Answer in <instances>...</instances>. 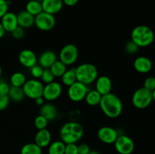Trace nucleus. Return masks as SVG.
Instances as JSON below:
<instances>
[{"mask_svg": "<svg viewBox=\"0 0 155 154\" xmlns=\"http://www.w3.org/2000/svg\"><path fill=\"white\" fill-rule=\"evenodd\" d=\"M99 106L102 113L110 119L119 117L123 112L122 101L111 92L101 96Z\"/></svg>", "mask_w": 155, "mask_h": 154, "instance_id": "f257e3e1", "label": "nucleus"}, {"mask_svg": "<svg viewBox=\"0 0 155 154\" xmlns=\"http://www.w3.org/2000/svg\"><path fill=\"white\" fill-rule=\"evenodd\" d=\"M84 128L83 125L77 122H68L63 124L59 131L61 140L65 144L77 143L83 137Z\"/></svg>", "mask_w": 155, "mask_h": 154, "instance_id": "f03ea898", "label": "nucleus"}, {"mask_svg": "<svg viewBox=\"0 0 155 154\" xmlns=\"http://www.w3.org/2000/svg\"><path fill=\"white\" fill-rule=\"evenodd\" d=\"M131 40L139 48L148 47L154 42V33L148 26L139 25L132 30Z\"/></svg>", "mask_w": 155, "mask_h": 154, "instance_id": "7ed1b4c3", "label": "nucleus"}, {"mask_svg": "<svg viewBox=\"0 0 155 154\" xmlns=\"http://www.w3.org/2000/svg\"><path fill=\"white\" fill-rule=\"evenodd\" d=\"M74 69H75L77 81L86 85L95 82L98 76V69L92 63H81Z\"/></svg>", "mask_w": 155, "mask_h": 154, "instance_id": "20e7f679", "label": "nucleus"}, {"mask_svg": "<svg viewBox=\"0 0 155 154\" xmlns=\"http://www.w3.org/2000/svg\"><path fill=\"white\" fill-rule=\"evenodd\" d=\"M155 99V91H151L144 87L135 91L132 97L133 105L139 110H144L149 107Z\"/></svg>", "mask_w": 155, "mask_h": 154, "instance_id": "39448f33", "label": "nucleus"}, {"mask_svg": "<svg viewBox=\"0 0 155 154\" xmlns=\"http://www.w3.org/2000/svg\"><path fill=\"white\" fill-rule=\"evenodd\" d=\"M43 88L44 85L42 82L36 79H31L26 81L22 89L25 97L34 100L38 97L42 96Z\"/></svg>", "mask_w": 155, "mask_h": 154, "instance_id": "423d86ee", "label": "nucleus"}, {"mask_svg": "<svg viewBox=\"0 0 155 154\" xmlns=\"http://www.w3.org/2000/svg\"><path fill=\"white\" fill-rule=\"evenodd\" d=\"M79 56L77 47L74 44H68L61 49L59 52V60L67 66L73 65L77 62Z\"/></svg>", "mask_w": 155, "mask_h": 154, "instance_id": "0eeeda50", "label": "nucleus"}, {"mask_svg": "<svg viewBox=\"0 0 155 154\" xmlns=\"http://www.w3.org/2000/svg\"><path fill=\"white\" fill-rule=\"evenodd\" d=\"M56 20L54 15L45 11H42L34 18V25L41 31H50L54 28Z\"/></svg>", "mask_w": 155, "mask_h": 154, "instance_id": "6e6552de", "label": "nucleus"}, {"mask_svg": "<svg viewBox=\"0 0 155 154\" xmlns=\"http://www.w3.org/2000/svg\"><path fill=\"white\" fill-rule=\"evenodd\" d=\"M89 90L88 85L77 81L68 87V96L74 102H80L84 100Z\"/></svg>", "mask_w": 155, "mask_h": 154, "instance_id": "1a4fd4ad", "label": "nucleus"}, {"mask_svg": "<svg viewBox=\"0 0 155 154\" xmlns=\"http://www.w3.org/2000/svg\"><path fill=\"white\" fill-rule=\"evenodd\" d=\"M114 144L115 149L119 154H131L135 149L133 139L125 134L118 135Z\"/></svg>", "mask_w": 155, "mask_h": 154, "instance_id": "9d476101", "label": "nucleus"}, {"mask_svg": "<svg viewBox=\"0 0 155 154\" xmlns=\"http://www.w3.org/2000/svg\"><path fill=\"white\" fill-rule=\"evenodd\" d=\"M62 86L58 82H52L44 85L42 97L47 101H53L57 100L61 95Z\"/></svg>", "mask_w": 155, "mask_h": 154, "instance_id": "9b49d317", "label": "nucleus"}, {"mask_svg": "<svg viewBox=\"0 0 155 154\" xmlns=\"http://www.w3.org/2000/svg\"><path fill=\"white\" fill-rule=\"evenodd\" d=\"M118 135L119 134L115 128L109 126L101 127L97 132V137L98 140L106 144H112L114 143Z\"/></svg>", "mask_w": 155, "mask_h": 154, "instance_id": "f8f14e48", "label": "nucleus"}, {"mask_svg": "<svg viewBox=\"0 0 155 154\" xmlns=\"http://www.w3.org/2000/svg\"><path fill=\"white\" fill-rule=\"evenodd\" d=\"M18 60L24 67L31 68L37 63V57L32 50L24 49L19 53Z\"/></svg>", "mask_w": 155, "mask_h": 154, "instance_id": "ddd939ff", "label": "nucleus"}, {"mask_svg": "<svg viewBox=\"0 0 155 154\" xmlns=\"http://www.w3.org/2000/svg\"><path fill=\"white\" fill-rule=\"evenodd\" d=\"M133 67L135 70L139 73H148L152 69V62L148 57L140 56L135 59L133 62Z\"/></svg>", "mask_w": 155, "mask_h": 154, "instance_id": "4468645a", "label": "nucleus"}, {"mask_svg": "<svg viewBox=\"0 0 155 154\" xmlns=\"http://www.w3.org/2000/svg\"><path fill=\"white\" fill-rule=\"evenodd\" d=\"M95 90L101 95L110 93L112 89V81L107 75L98 76L95 80Z\"/></svg>", "mask_w": 155, "mask_h": 154, "instance_id": "2eb2a0df", "label": "nucleus"}, {"mask_svg": "<svg viewBox=\"0 0 155 154\" xmlns=\"http://www.w3.org/2000/svg\"><path fill=\"white\" fill-rule=\"evenodd\" d=\"M58 60V56L54 51H45L37 58V63L43 69H49L51 65Z\"/></svg>", "mask_w": 155, "mask_h": 154, "instance_id": "dca6fc26", "label": "nucleus"}, {"mask_svg": "<svg viewBox=\"0 0 155 154\" xmlns=\"http://www.w3.org/2000/svg\"><path fill=\"white\" fill-rule=\"evenodd\" d=\"M2 26L5 32H12L16 27H18L17 14L14 12L8 11L2 18H1Z\"/></svg>", "mask_w": 155, "mask_h": 154, "instance_id": "f3484780", "label": "nucleus"}, {"mask_svg": "<svg viewBox=\"0 0 155 154\" xmlns=\"http://www.w3.org/2000/svg\"><path fill=\"white\" fill-rule=\"evenodd\" d=\"M42 11L54 15L59 13L63 8V2L62 0H43L41 2Z\"/></svg>", "mask_w": 155, "mask_h": 154, "instance_id": "a211bd4d", "label": "nucleus"}, {"mask_svg": "<svg viewBox=\"0 0 155 154\" xmlns=\"http://www.w3.org/2000/svg\"><path fill=\"white\" fill-rule=\"evenodd\" d=\"M34 141V143L42 149L48 146L51 142V134L49 130L47 128L38 130L35 135Z\"/></svg>", "mask_w": 155, "mask_h": 154, "instance_id": "6ab92c4d", "label": "nucleus"}, {"mask_svg": "<svg viewBox=\"0 0 155 154\" xmlns=\"http://www.w3.org/2000/svg\"><path fill=\"white\" fill-rule=\"evenodd\" d=\"M34 16L28 13L27 11H21L17 14L18 26L24 29L30 28L34 25Z\"/></svg>", "mask_w": 155, "mask_h": 154, "instance_id": "aec40b11", "label": "nucleus"}, {"mask_svg": "<svg viewBox=\"0 0 155 154\" xmlns=\"http://www.w3.org/2000/svg\"><path fill=\"white\" fill-rule=\"evenodd\" d=\"M39 114L44 116L49 122V121L54 120L57 117L58 110L54 104L46 103L41 106Z\"/></svg>", "mask_w": 155, "mask_h": 154, "instance_id": "412c9836", "label": "nucleus"}, {"mask_svg": "<svg viewBox=\"0 0 155 154\" xmlns=\"http://www.w3.org/2000/svg\"><path fill=\"white\" fill-rule=\"evenodd\" d=\"M101 96L102 95L98 93L95 89V90H89L86 97H85L84 100L88 105L94 107V106L99 105Z\"/></svg>", "mask_w": 155, "mask_h": 154, "instance_id": "4be33fe9", "label": "nucleus"}, {"mask_svg": "<svg viewBox=\"0 0 155 154\" xmlns=\"http://www.w3.org/2000/svg\"><path fill=\"white\" fill-rule=\"evenodd\" d=\"M8 96L9 99L15 102H21L25 98L22 88L15 87V86H11Z\"/></svg>", "mask_w": 155, "mask_h": 154, "instance_id": "5701e85b", "label": "nucleus"}, {"mask_svg": "<svg viewBox=\"0 0 155 154\" xmlns=\"http://www.w3.org/2000/svg\"><path fill=\"white\" fill-rule=\"evenodd\" d=\"M25 11L35 17L42 11V4L40 2L36 0H30L26 4Z\"/></svg>", "mask_w": 155, "mask_h": 154, "instance_id": "b1692460", "label": "nucleus"}, {"mask_svg": "<svg viewBox=\"0 0 155 154\" xmlns=\"http://www.w3.org/2000/svg\"><path fill=\"white\" fill-rule=\"evenodd\" d=\"M61 82L64 85L69 87L72 84L77 82V76H76L75 73V69L74 68H71V69H67L65 71L64 73L62 75L61 77Z\"/></svg>", "mask_w": 155, "mask_h": 154, "instance_id": "393cba45", "label": "nucleus"}, {"mask_svg": "<svg viewBox=\"0 0 155 154\" xmlns=\"http://www.w3.org/2000/svg\"><path fill=\"white\" fill-rule=\"evenodd\" d=\"M49 69L54 76V78L55 77H60L61 78L68 69H67V66L64 63H63L59 60H57L51 65Z\"/></svg>", "mask_w": 155, "mask_h": 154, "instance_id": "a878e982", "label": "nucleus"}, {"mask_svg": "<svg viewBox=\"0 0 155 154\" xmlns=\"http://www.w3.org/2000/svg\"><path fill=\"white\" fill-rule=\"evenodd\" d=\"M48 154H64L65 143L61 140H55L48 145Z\"/></svg>", "mask_w": 155, "mask_h": 154, "instance_id": "bb28decb", "label": "nucleus"}, {"mask_svg": "<svg viewBox=\"0 0 155 154\" xmlns=\"http://www.w3.org/2000/svg\"><path fill=\"white\" fill-rule=\"evenodd\" d=\"M27 81L25 75L21 72H15L10 78V82L12 86L22 88Z\"/></svg>", "mask_w": 155, "mask_h": 154, "instance_id": "cd10ccee", "label": "nucleus"}, {"mask_svg": "<svg viewBox=\"0 0 155 154\" xmlns=\"http://www.w3.org/2000/svg\"><path fill=\"white\" fill-rule=\"evenodd\" d=\"M21 154H42V149L35 143H28L21 147Z\"/></svg>", "mask_w": 155, "mask_h": 154, "instance_id": "c85d7f7f", "label": "nucleus"}, {"mask_svg": "<svg viewBox=\"0 0 155 154\" xmlns=\"http://www.w3.org/2000/svg\"><path fill=\"white\" fill-rule=\"evenodd\" d=\"M48 121L45 119L44 116L39 114V116H36L34 119V125L38 130L44 129V128H47L48 126Z\"/></svg>", "mask_w": 155, "mask_h": 154, "instance_id": "c756f323", "label": "nucleus"}, {"mask_svg": "<svg viewBox=\"0 0 155 154\" xmlns=\"http://www.w3.org/2000/svg\"><path fill=\"white\" fill-rule=\"evenodd\" d=\"M40 79L42 80V82L45 83V84H48V83L54 82V76L51 73L49 69H44Z\"/></svg>", "mask_w": 155, "mask_h": 154, "instance_id": "7c9ffc66", "label": "nucleus"}, {"mask_svg": "<svg viewBox=\"0 0 155 154\" xmlns=\"http://www.w3.org/2000/svg\"><path fill=\"white\" fill-rule=\"evenodd\" d=\"M30 69V74H31L32 76L33 77V79H39L41 78V75H42V72H43V68L41 66H39V64L36 63V65H34L33 66H32Z\"/></svg>", "mask_w": 155, "mask_h": 154, "instance_id": "2f4dec72", "label": "nucleus"}, {"mask_svg": "<svg viewBox=\"0 0 155 154\" xmlns=\"http://www.w3.org/2000/svg\"><path fill=\"white\" fill-rule=\"evenodd\" d=\"M139 47L132 40L127 42L125 45V50L128 54H136L139 51Z\"/></svg>", "mask_w": 155, "mask_h": 154, "instance_id": "473e14b6", "label": "nucleus"}, {"mask_svg": "<svg viewBox=\"0 0 155 154\" xmlns=\"http://www.w3.org/2000/svg\"><path fill=\"white\" fill-rule=\"evenodd\" d=\"M143 87L151 91H155V79L154 77L149 76L145 79Z\"/></svg>", "mask_w": 155, "mask_h": 154, "instance_id": "72a5a7b5", "label": "nucleus"}, {"mask_svg": "<svg viewBox=\"0 0 155 154\" xmlns=\"http://www.w3.org/2000/svg\"><path fill=\"white\" fill-rule=\"evenodd\" d=\"M12 33V36L14 39H21L25 35V31H24V29L22 28V27H19L18 26V27L15 29L12 32H11Z\"/></svg>", "mask_w": 155, "mask_h": 154, "instance_id": "f704fd0d", "label": "nucleus"}, {"mask_svg": "<svg viewBox=\"0 0 155 154\" xmlns=\"http://www.w3.org/2000/svg\"><path fill=\"white\" fill-rule=\"evenodd\" d=\"M64 154H78V148L77 143L65 144Z\"/></svg>", "mask_w": 155, "mask_h": 154, "instance_id": "c9c22d12", "label": "nucleus"}, {"mask_svg": "<svg viewBox=\"0 0 155 154\" xmlns=\"http://www.w3.org/2000/svg\"><path fill=\"white\" fill-rule=\"evenodd\" d=\"M9 2L8 0H0V19L8 11Z\"/></svg>", "mask_w": 155, "mask_h": 154, "instance_id": "e433bc0d", "label": "nucleus"}, {"mask_svg": "<svg viewBox=\"0 0 155 154\" xmlns=\"http://www.w3.org/2000/svg\"><path fill=\"white\" fill-rule=\"evenodd\" d=\"M10 99L8 95H0V111L5 110L8 106Z\"/></svg>", "mask_w": 155, "mask_h": 154, "instance_id": "4c0bfd02", "label": "nucleus"}, {"mask_svg": "<svg viewBox=\"0 0 155 154\" xmlns=\"http://www.w3.org/2000/svg\"><path fill=\"white\" fill-rule=\"evenodd\" d=\"M10 89V85L4 81L0 82V95H8Z\"/></svg>", "mask_w": 155, "mask_h": 154, "instance_id": "58836bf2", "label": "nucleus"}, {"mask_svg": "<svg viewBox=\"0 0 155 154\" xmlns=\"http://www.w3.org/2000/svg\"><path fill=\"white\" fill-rule=\"evenodd\" d=\"M77 148H78V154H88L91 150L89 146L86 143L77 145Z\"/></svg>", "mask_w": 155, "mask_h": 154, "instance_id": "ea45409f", "label": "nucleus"}, {"mask_svg": "<svg viewBox=\"0 0 155 154\" xmlns=\"http://www.w3.org/2000/svg\"><path fill=\"white\" fill-rule=\"evenodd\" d=\"M62 2L65 5L68 6V7H73L78 3L79 0H62Z\"/></svg>", "mask_w": 155, "mask_h": 154, "instance_id": "a19ab883", "label": "nucleus"}, {"mask_svg": "<svg viewBox=\"0 0 155 154\" xmlns=\"http://www.w3.org/2000/svg\"><path fill=\"white\" fill-rule=\"evenodd\" d=\"M35 100V103H36V105L38 106H42L44 104H45V99L43 98V97L41 96V97H38V98H36Z\"/></svg>", "mask_w": 155, "mask_h": 154, "instance_id": "79ce46f5", "label": "nucleus"}, {"mask_svg": "<svg viewBox=\"0 0 155 154\" xmlns=\"http://www.w3.org/2000/svg\"><path fill=\"white\" fill-rule=\"evenodd\" d=\"M5 33V30L3 29L1 23H0V39H1L3 36H4Z\"/></svg>", "mask_w": 155, "mask_h": 154, "instance_id": "37998d69", "label": "nucleus"}, {"mask_svg": "<svg viewBox=\"0 0 155 154\" xmlns=\"http://www.w3.org/2000/svg\"><path fill=\"white\" fill-rule=\"evenodd\" d=\"M88 154H100V153L96 150H90Z\"/></svg>", "mask_w": 155, "mask_h": 154, "instance_id": "c03bdc74", "label": "nucleus"}, {"mask_svg": "<svg viewBox=\"0 0 155 154\" xmlns=\"http://www.w3.org/2000/svg\"><path fill=\"white\" fill-rule=\"evenodd\" d=\"M2 73V66L1 65H0V77H1Z\"/></svg>", "mask_w": 155, "mask_h": 154, "instance_id": "a18cd8bd", "label": "nucleus"}, {"mask_svg": "<svg viewBox=\"0 0 155 154\" xmlns=\"http://www.w3.org/2000/svg\"><path fill=\"white\" fill-rule=\"evenodd\" d=\"M36 1H39V2H41L43 1V0H36Z\"/></svg>", "mask_w": 155, "mask_h": 154, "instance_id": "49530a36", "label": "nucleus"}]
</instances>
